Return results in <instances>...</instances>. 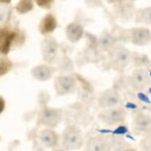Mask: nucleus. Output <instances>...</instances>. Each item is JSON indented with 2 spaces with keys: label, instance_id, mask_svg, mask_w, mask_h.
Segmentation results:
<instances>
[{
  "label": "nucleus",
  "instance_id": "f03ea898",
  "mask_svg": "<svg viewBox=\"0 0 151 151\" xmlns=\"http://www.w3.org/2000/svg\"><path fill=\"white\" fill-rule=\"evenodd\" d=\"M110 63L116 70L125 69L132 61V53L123 46H115L109 52Z\"/></svg>",
  "mask_w": 151,
  "mask_h": 151
},
{
  "label": "nucleus",
  "instance_id": "393cba45",
  "mask_svg": "<svg viewBox=\"0 0 151 151\" xmlns=\"http://www.w3.org/2000/svg\"><path fill=\"white\" fill-rule=\"evenodd\" d=\"M1 3H10V0H0Z\"/></svg>",
  "mask_w": 151,
  "mask_h": 151
},
{
  "label": "nucleus",
  "instance_id": "9b49d317",
  "mask_svg": "<svg viewBox=\"0 0 151 151\" xmlns=\"http://www.w3.org/2000/svg\"><path fill=\"white\" fill-rule=\"evenodd\" d=\"M55 69L48 63L40 64L32 67L31 74L32 78L40 82H46L53 76Z\"/></svg>",
  "mask_w": 151,
  "mask_h": 151
},
{
  "label": "nucleus",
  "instance_id": "5701e85b",
  "mask_svg": "<svg viewBox=\"0 0 151 151\" xmlns=\"http://www.w3.org/2000/svg\"><path fill=\"white\" fill-rule=\"evenodd\" d=\"M126 132H127V129L124 126H120L116 130V131H114V133L115 134H125Z\"/></svg>",
  "mask_w": 151,
  "mask_h": 151
},
{
  "label": "nucleus",
  "instance_id": "f3484780",
  "mask_svg": "<svg viewBox=\"0 0 151 151\" xmlns=\"http://www.w3.org/2000/svg\"><path fill=\"white\" fill-rule=\"evenodd\" d=\"M98 45L104 52H110L116 46V39L108 32H103L98 38Z\"/></svg>",
  "mask_w": 151,
  "mask_h": 151
},
{
  "label": "nucleus",
  "instance_id": "7ed1b4c3",
  "mask_svg": "<svg viewBox=\"0 0 151 151\" xmlns=\"http://www.w3.org/2000/svg\"><path fill=\"white\" fill-rule=\"evenodd\" d=\"M54 86L55 92L58 95L67 96L75 92L77 88V82L74 76L70 74H64L60 75L55 78Z\"/></svg>",
  "mask_w": 151,
  "mask_h": 151
},
{
  "label": "nucleus",
  "instance_id": "6ab92c4d",
  "mask_svg": "<svg viewBox=\"0 0 151 151\" xmlns=\"http://www.w3.org/2000/svg\"><path fill=\"white\" fill-rule=\"evenodd\" d=\"M15 8L19 14H26L29 12L33 8L32 0H20Z\"/></svg>",
  "mask_w": 151,
  "mask_h": 151
},
{
  "label": "nucleus",
  "instance_id": "a211bd4d",
  "mask_svg": "<svg viewBox=\"0 0 151 151\" xmlns=\"http://www.w3.org/2000/svg\"><path fill=\"white\" fill-rule=\"evenodd\" d=\"M136 22L151 24V6L139 10L136 14Z\"/></svg>",
  "mask_w": 151,
  "mask_h": 151
},
{
  "label": "nucleus",
  "instance_id": "6e6552de",
  "mask_svg": "<svg viewBox=\"0 0 151 151\" xmlns=\"http://www.w3.org/2000/svg\"><path fill=\"white\" fill-rule=\"evenodd\" d=\"M129 39L136 46H146L151 42V31L148 28H133L129 32Z\"/></svg>",
  "mask_w": 151,
  "mask_h": 151
},
{
  "label": "nucleus",
  "instance_id": "aec40b11",
  "mask_svg": "<svg viewBox=\"0 0 151 151\" xmlns=\"http://www.w3.org/2000/svg\"><path fill=\"white\" fill-rule=\"evenodd\" d=\"M13 67V63L7 58H3L0 60V76L7 73Z\"/></svg>",
  "mask_w": 151,
  "mask_h": 151
},
{
  "label": "nucleus",
  "instance_id": "0eeeda50",
  "mask_svg": "<svg viewBox=\"0 0 151 151\" xmlns=\"http://www.w3.org/2000/svg\"><path fill=\"white\" fill-rule=\"evenodd\" d=\"M129 82L133 89L138 91H142L150 86V78L146 70L138 68L131 73Z\"/></svg>",
  "mask_w": 151,
  "mask_h": 151
},
{
  "label": "nucleus",
  "instance_id": "b1692460",
  "mask_svg": "<svg viewBox=\"0 0 151 151\" xmlns=\"http://www.w3.org/2000/svg\"><path fill=\"white\" fill-rule=\"evenodd\" d=\"M5 105H6L5 100L3 99L2 97H0V115H1V113L3 112L4 109H5Z\"/></svg>",
  "mask_w": 151,
  "mask_h": 151
},
{
  "label": "nucleus",
  "instance_id": "a878e982",
  "mask_svg": "<svg viewBox=\"0 0 151 151\" xmlns=\"http://www.w3.org/2000/svg\"><path fill=\"white\" fill-rule=\"evenodd\" d=\"M53 151H67V150H65L64 149L63 150V149H56V150H54Z\"/></svg>",
  "mask_w": 151,
  "mask_h": 151
},
{
  "label": "nucleus",
  "instance_id": "4468645a",
  "mask_svg": "<svg viewBox=\"0 0 151 151\" xmlns=\"http://www.w3.org/2000/svg\"><path fill=\"white\" fill-rule=\"evenodd\" d=\"M39 139L47 148H55L59 143V135L52 128H45L40 132Z\"/></svg>",
  "mask_w": 151,
  "mask_h": 151
},
{
  "label": "nucleus",
  "instance_id": "f257e3e1",
  "mask_svg": "<svg viewBox=\"0 0 151 151\" xmlns=\"http://www.w3.org/2000/svg\"><path fill=\"white\" fill-rule=\"evenodd\" d=\"M82 131L74 126L67 127L62 134V146L65 150H76L83 146Z\"/></svg>",
  "mask_w": 151,
  "mask_h": 151
},
{
  "label": "nucleus",
  "instance_id": "412c9836",
  "mask_svg": "<svg viewBox=\"0 0 151 151\" xmlns=\"http://www.w3.org/2000/svg\"><path fill=\"white\" fill-rule=\"evenodd\" d=\"M34 1L40 7L45 8V9L51 8L54 3V0H34Z\"/></svg>",
  "mask_w": 151,
  "mask_h": 151
},
{
  "label": "nucleus",
  "instance_id": "4be33fe9",
  "mask_svg": "<svg viewBox=\"0 0 151 151\" xmlns=\"http://www.w3.org/2000/svg\"><path fill=\"white\" fill-rule=\"evenodd\" d=\"M142 146L146 150L151 151V136L144 139L142 142Z\"/></svg>",
  "mask_w": 151,
  "mask_h": 151
},
{
  "label": "nucleus",
  "instance_id": "2eb2a0df",
  "mask_svg": "<svg viewBox=\"0 0 151 151\" xmlns=\"http://www.w3.org/2000/svg\"><path fill=\"white\" fill-rule=\"evenodd\" d=\"M84 34V29L78 23H70L66 29V36L68 40L72 43L79 41Z\"/></svg>",
  "mask_w": 151,
  "mask_h": 151
},
{
  "label": "nucleus",
  "instance_id": "9d476101",
  "mask_svg": "<svg viewBox=\"0 0 151 151\" xmlns=\"http://www.w3.org/2000/svg\"><path fill=\"white\" fill-rule=\"evenodd\" d=\"M97 102L99 106L103 109L113 108L118 106L120 102V97L114 89H107L100 94Z\"/></svg>",
  "mask_w": 151,
  "mask_h": 151
},
{
  "label": "nucleus",
  "instance_id": "dca6fc26",
  "mask_svg": "<svg viewBox=\"0 0 151 151\" xmlns=\"http://www.w3.org/2000/svg\"><path fill=\"white\" fill-rule=\"evenodd\" d=\"M133 125L137 131L146 132L151 129V117L144 113H139L134 117Z\"/></svg>",
  "mask_w": 151,
  "mask_h": 151
},
{
  "label": "nucleus",
  "instance_id": "f8f14e48",
  "mask_svg": "<svg viewBox=\"0 0 151 151\" xmlns=\"http://www.w3.org/2000/svg\"><path fill=\"white\" fill-rule=\"evenodd\" d=\"M110 150L111 145L104 137L93 136L87 141L86 151H110Z\"/></svg>",
  "mask_w": 151,
  "mask_h": 151
},
{
  "label": "nucleus",
  "instance_id": "423d86ee",
  "mask_svg": "<svg viewBox=\"0 0 151 151\" xmlns=\"http://www.w3.org/2000/svg\"><path fill=\"white\" fill-rule=\"evenodd\" d=\"M59 44L54 37L47 36L41 42V54L43 60L47 63H52L57 56Z\"/></svg>",
  "mask_w": 151,
  "mask_h": 151
},
{
  "label": "nucleus",
  "instance_id": "39448f33",
  "mask_svg": "<svg viewBox=\"0 0 151 151\" xmlns=\"http://www.w3.org/2000/svg\"><path fill=\"white\" fill-rule=\"evenodd\" d=\"M126 111L120 107H113L104 109L99 115V119L106 125L113 126L120 124L125 119Z\"/></svg>",
  "mask_w": 151,
  "mask_h": 151
},
{
  "label": "nucleus",
  "instance_id": "1a4fd4ad",
  "mask_svg": "<svg viewBox=\"0 0 151 151\" xmlns=\"http://www.w3.org/2000/svg\"><path fill=\"white\" fill-rule=\"evenodd\" d=\"M18 33L8 28H0V54L6 55L16 41Z\"/></svg>",
  "mask_w": 151,
  "mask_h": 151
},
{
  "label": "nucleus",
  "instance_id": "ddd939ff",
  "mask_svg": "<svg viewBox=\"0 0 151 151\" xmlns=\"http://www.w3.org/2000/svg\"><path fill=\"white\" fill-rule=\"evenodd\" d=\"M58 22L56 17L52 14H47L43 17L39 25L40 32L44 36H47L56 29Z\"/></svg>",
  "mask_w": 151,
  "mask_h": 151
},
{
  "label": "nucleus",
  "instance_id": "20e7f679",
  "mask_svg": "<svg viewBox=\"0 0 151 151\" xmlns=\"http://www.w3.org/2000/svg\"><path fill=\"white\" fill-rule=\"evenodd\" d=\"M62 119L63 114L61 110L53 108L43 109L38 116L39 124L47 127V128L56 127Z\"/></svg>",
  "mask_w": 151,
  "mask_h": 151
},
{
  "label": "nucleus",
  "instance_id": "bb28decb",
  "mask_svg": "<svg viewBox=\"0 0 151 151\" xmlns=\"http://www.w3.org/2000/svg\"><path fill=\"white\" fill-rule=\"evenodd\" d=\"M130 1H135V0H130Z\"/></svg>",
  "mask_w": 151,
  "mask_h": 151
}]
</instances>
